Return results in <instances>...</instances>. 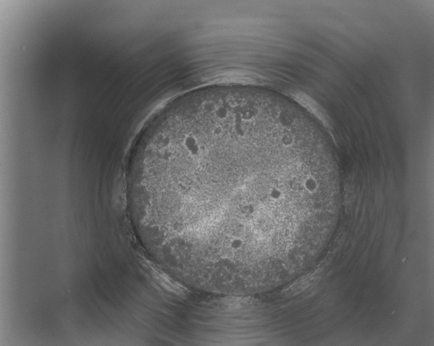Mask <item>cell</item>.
Instances as JSON below:
<instances>
[{
  "label": "cell",
  "mask_w": 434,
  "mask_h": 346,
  "mask_svg": "<svg viewBox=\"0 0 434 346\" xmlns=\"http://www.w3.org/2000/svg\"><path fill=\"white\" fill-rule=\"evenodd\" d=\"M324 141L260 89H212L165 109L134 163L162 253L217 289L277 287L317 256L335 222L339 175Z\"/></svg>",
  "instance_id": "obj_1"
}]
</instances>
